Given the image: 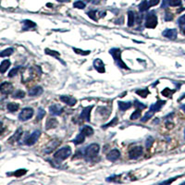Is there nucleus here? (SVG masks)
<instances>
[{
    "mask_svg": "<svg viewBox=\"0 0 185 185\" xmlns=\"http://www.w3.org/2000/svg\"><path fill=\"white\" fill-rule=\"evenodd\" d=\"M88 14V16L90 17L92 19H94V20H96L97 19V18H96V16H95V14H96V11H90V12H88L87 13Z\"/></svg>",
    "mask_w": 185,
    "mask_h": 185,
    "instance_id": "79ce46f5",
    "label": "nucleus"
},
{
    "mask_svg": "<svg viewBox=\"0 0 185 185\" xmlns=\"http://www.w3.org/2000/svg\"><path fill=\"white\" fill-rule=\"evenodd\" d=\"M136 94H139L140 96L143 97V98H145L147 95L149 94V91L147 90V89H140V90H137L136 91Z\"/></svg>",
    "mask_w": 185,
    "mask_h": 185,
    "instance_id": "c85d7f7f",
    "label": "nucleus"
},
{
    "mask_svg": "<svg viewBox=\"0 0 185 185\" xmlns=\"http://www.w3.org/2000/svg\"><path fill=\"white\" fill-rule=\"evenodd\" d=\"M173 19V16L170 14V13H167L166 16H165V20H167V22H168V20H171Z\"/></svg>",
    "mask_w": 185,
    "mask_h": 185,
    "instance_id": "de8ad7c7",
    "label": "nucleus"
},
{
    "mask_svg": "<svg viewBox=\"0 0 185 185\" xmlns=\"http://www.w3.org/2000/svg\"><path fill=\"white\" fill-rule=\"evenodd\" d=\"M81 133H83L85 137L86 136H92L94 134V130L90 126H84L83 129H81Z\"/></svg>",
    "mask_w": 185,
    "mask_h": 185,
    "instance_id": "412c9836",
    "label": "nucleus"
},
{
    "mask_svg": "<svg viewBox=\"0 0 185 185\" xmlns=\"http://www.w3.org/2000/svg\"><path fill=\"white\" fill-rule=\"evenodd\" d=\"M22 129H19V130H17L16 131V132L13 134L10 138L9 139V143H16V142H18L19 139H20V137H22Z\"/></svg>",
    "mask_w": 185,
    "mask_h": 185,
    "instance_id": "f3484780",
    "label": "nucleus"
},
{
    "mask_svg": "<svg viewBox=\"0 0 185 185\" xmlns=\"http://www.w3.org/2000/svg\"><path fill=\"white\" fill-rule=\"evenodd\" d=\"M177 178H178V177H175V178H173V179H170V180H168V181H163L162 183H165V184H167V183H171V182H173L175 180H177Z\"/></svg>",
    "mask_w": 185,
    "mask_h": 185,
    "instance_id": "09e8293b",
    "label": "nucleus"
},
{
    "mask_svg": "<svg viewBox=\"0 0 185 185\" xmlns=\"http://www.w3.org/2000/svg\"><path fill=\"white\" fill-rule=\"evenodd\" d=\"M159 3V0H149L148 1V4H149V6H156L157 4Z\"/></svg>",
    "mask_w": 185,
    "mask_h": 185,
    "instance_id": "a18cd8bd",
    "label": "nucleus"
},
{
    "mask_svg": "<svg viewBox=\"0 0 185 185\" xmlns=\"http://www.w3.org/2000/svg\"><path fill=\"white\" fill-rule=\"evenodd\" d=\"M150 8L149 6V4H148V1H146V0H145V1H143L140 5H139V10L141 12H143L147 10L148 9Z\"/></svg>",
    "mask_w": 185,
    "mask_h": 185,
    "instance_id": "cd10ccee",
    "label": "nucleus"
},
{
    "mask_svg": "<svg viewBox=\"0 0 185 185\" xmlns=\"http://www.w3.org/2000/svg\"><path fill=\"white\" fill-rule=\"evenodd\" d=\"M153 142H154V139L152 138V137H148L147 140H146V147H147V148H150V147H151Z\"/></svg>",
    "mask_w": 185,
    "mask_h": 185,
    "instance_id": "c03bdc74",
    "label": "nucleus"
},
{
    "mask_svg": "<svg viewBox=\"0 0 185 185\" xmlns=\"http://www.w3.org/2000/svg\"><path fill=\"white\" fill-rule=\"evenodd\" d=\"M6 107H8V110L9 112H15L19 109V106L17 103H9V104H8V106H6Z\"/></svg>",
    "mask_w": 185,
    "mask_h": 185,
    "instance_id": "b1692460",
    "label": "nucleus"
},
{
    "mask_svg": "<svg viewBox=\"0 0 185 185\" xmlns=\"http://www.w3.org/2000/svg\"><path fill=\"white\" fill-rule=\"evenodd\" d=\"M60 101L65 103V104H67L68 106L70 107H73L76 105L77 103V99L74 98L72 96H68V95H62V96H60Z\"/></svg>",
    "mask_w": 185,
    "mask_h": 185,
    "instance_id": "9d476101",
    "label": "nucleus"
},
{
    "mask_svg": "<svg viewBox=\"0 0 185 185\" xmlns=\"http://www.w3.org/2000/svg\"><path fill=\"white\" fill-rule=\"evenodd\" d=\"M168 5L171 6H178L181 5V0H168Z\"/></svg>",
    "mask_w": 185,
    "mask_h": 185,
    "instance_id": "f704fd0d",
    "label": "nucleus"
},
{
    "mask_svg": "<svg viewBox=\"0 0 185 185\" xmlns=\"http://www.w3.org/2000/svg\"><path fill=\"white\" fill-rule=\"evenodd\" d=\"M99 145L97 143H93V145H90L89 146L86 147L85 151H84V156L86 159H93L94 157H95L97 155V154L99 153Z\"/></svg>",
    "mask_w": 185,
    "mask_h": 185,
    "instance_id": "7ed1b4c3",
    "label": "nucleus"
},
{
    "mask_svg": "<svg viewBox=\"0 0 185 185\" xmlns=\"http://www.w3.org/2000/svg\"><path fill=\"white\" fill-rule=\"evenodd\" d=\"M40 134H41V132L38 131V130H36V131H34L28 138L26 139L25 141V143L27 145H33L34 143H35L38 139H39V137H40Z\"/></svg>",
    "mask_w": 185,
    "mask_h": 185,
    "instance_id": "0eeeda50",
    "label": "nucleus"
},
{
    "mask_svg": "<svg viewBox=\"0 0 185 185\" xmlns=\"http://www.w3.org/2000/svg\"><path fill=\"white\" fill-rule=\"evenodd\" d=\"M90 2L93 4H97V3H99V0H91Z\"/></svg>",
    "mask_w": 185,
    "mask_h": 185,
    "instance_id": "3c124183",
    "label": "nucleus"
},
{
    "mask_svg": "<svg viewBox=\"0 0 185 185\" xmlns=\"http://www.w3.org/2000/svg\"><path fill=\"white\" fill-rule=\"evenodd\" d=\"M134 19H135V15L132 11L128 12V26L132 27L134 24Z\"/></svg>",
    "mask_w": 185,
    "mask_h": 185,
    "instance_id": "5701e85b",
    "label": "nucleus"
},
{
    "mask_svg": "<svg viewBox=\"0 0 185 185\" xmlns=\"http://www.w3.org/2000/svg\"><path fill=\"white\" fill-rule=\"evenodd\" d=\"M13 85L9 83H6V81H5V83L1 84H0V93H1L2 94H9L13 92Z\"/></svg>",
    "mask_w": 185,
    "mask_h": 185,
    "instance_id": "6e6552de",
    "label": "nucleus"
},
{
    "mask_svg": "<svg viewBox=\"0 0 185 185\" xmlns=\"http://www.w3.org/2000/svg\"><path fill=\"white\" fill-rule=\"evenodd\" d=\"M175 91L174 90H170V89L168 88H166V89H164V90L162 91V95H164V96H167V97H169L171 94H172Z\"/></svg>",
    "mask_w": 185,
    "mask_h": 185,
    "instance_id": "2f4dec72",
    "label": "nucleus"
},
{
    "mask_svg": "<svg viewBox=\"0 0 185 185\" xmlns=\"http://www.w3.org/2000/svg\"><path fill=\"white\" fill-rule=\"evenodd\" d=\"M43 92H44V90H43L42 87L36 86V87L31 89V90L29 91V95H30V96H38V95L42 94Z\"/></svg>",
    "mask_w": 185,
    "mask_h": 185,
    "instance_id": "6ab92c4d",
    "label": "nucleus"
},
{
    "mask_svg": "<svg viewBox=\"0 0 185 185\" xmlns=\"http://www.w3.org/2000/svg\"><path fill=\"white\" fill-rule=\"evenodd\" d=\"M93 108V106H89L83 109V111H81V115H80V119H83V120H85V121H90L91 118H90V115H91V110Z\"/></svg>",
    "mask_w": 185,
    "mask_h": 185,
    "instance_id": "1a4fd4ad",
    "label": "nucleus"
},
{
    "mask_svg": "<svg viewBox=\"0 0 185 185\" xmlns=\"http://www.w3.org/2000/svg\"><path fill=\"white\" fill-rule=\"evenodd\" d=\"M94 67L95 70H96L100 73H104L106 71V70H105V65H104L103 61L100 58H96V59L94 61Z\"/></svg>",
    "mask_w": 185,
    "mask_h": 185,
    "instance_id": "f8f14e48",
    "label": "nucleus"
},
{
    "mask_svg": "<svg viewBox=\"0 0 185 185\" xmlns=\"http://www.w3.org/2000/svg\"><path fill=\"white\" fill-rule=\"evenodd\" d=\"M182 108H183V109H184V110H185V106H183V107H182Z\"/></svg>",
    "mask_w": 185,
    "mask_h": 185,
    "instance_id": "864d4df0",
    "label": "nucleus"
},
{
    "mask_svg": "<svg viewBox=\"0 0 185 185\" xmlns=\"http://www.w3.org/2000/svg\"><path fill=\"white\" fill-rule=\"evenodd\" d=\"M184 34H185V29H184Z\"/></svg>",
    "mask_w": 185,
    "mask_h": 185,
    "instance_id": "4d7b16f0",
    "label": "nucleus"
},
{
    "mask_svg": "<svg viewBox=\"0 0 185 185\" xmlns=\"http://www.w3.org/2000/svg\"><path fill=\"white\" fill-rule=\"evenodd\" d=\"M118 123V118H114L109 123H107V124H106V125H104L103 126V128H107V127H111V126H114V125H116Z\"/></svg>",
    "mask_w": 185,
    "mask_h": 185,
    "instance_id": "4c0bfd02",
    "label": "nucleus"
},
{
    "mask_svg": "<svg viewBox=\"0 0 185 185\" xmlns=\"http://www.w3.org/2000/svg\"><path fill=\"white\" fill-rule=\"evenodd\" d=\"M135 107H137V109H143V108H145V105H143L142 103H140L139 101H135Z\"/></svg>",
    "mask_w": 185,
    "mask_h": 185,
    "instance_id": "37998d69",
    "label": "nucleus"
},
{
    "mask_svg": "<svg viewBox=\"0 0 185 185\" xmlns=\"http://www.w3.org/2000/svg\"><path fill=\"white\" fill-rule=\"evenodd\" d=\"M178 22H179L180 25H183L185 24V15H182L179 19H178Z\"/></svg>",
    "mask_w": 185,
    "mask_h": 185,
    "instance_id": "49530a36",
    "label": "nucleus"
},
{
    "mask_svg": "<svg viewBox=\"0 0 185 185\" xmlns=\"http://www.w3.org/2000/svg\"><path fill=\"white\" fill-rule=\"evenodd\" d=\"M84 139H85V136L83 133H80L76 138L73 140V143L75 145H81V143H83L84 142Z\"/></svg>",
    "mask_w": 185,
    "mask_h": 185,
    "instance_id": "a878e982",
    "label": "nucleus"
},
{
    "mask_svg": "<svg viewBox=\"0 0 185 185\" xmlns=\"http://www.w3.org/2000/svg\"><path fill=\"white\" fill-rule=\"evenodd\" d=\"M74 8H76V9H83L85 8V3H84L83 1H77V2H75L74 3Z\"/></svg>",
    "mask_w": 185,
    "mask_h": 185,
    "instance_id": "72a5a7b5",
    "label": "nucleus"
},
{
    "mask_svg": "<svg viewBox=\"0 0 185 185\" xmlns=\"http://www.w3.org/2000/svg\"><path fill=\"white\" fill-rule=\"evenodd\" d=\"M23 29L24 30H27V29H30V28H32V27H35L36 24L34 23L33 22H32V20H29V19H25L23 20Z\"/></svg>",
    "mask_w": 185,
    "mask_h": 185,
    "instance_id": "393cba45",
    "label": "nucleus"
},
{
    "mask_svg": "<svg viewBox=\"0 0 185 185\" xmlns=\"http://www.w3.org/2000/svg\"><path fill=\"white\" fill-rule=\"evenodd\" d=\"M157 25V17L155 14V12H151L149 13L146 17V20H145V27L149 29H154L155 28Z\"/></svg>",
    "mask_w": 185,
    "mask_h": 185,
    "instance_id": "20e7f679",
    "label": "nucleus"
},
{
    "mask_svg": "<svg viewBox=\"0 0 185 185\" xmlns=\"http://www.w3.org/2000/svg\"><path fill=\"white\" fill-rule=\"evenodd\" d=\"M25 96V93L22 90H17L13 94V98H23Z\"/></svg>",
    "mask_w": 185,
    "mask_h": 185,
    "instance_id": "c756f323",
    "label": "nucleus"
},
{
    "mask_svg": "<svg viewBox=\"0 0 185 185\" xmlns=\"http://www.w3.org/2000/svg\"><path fill=\"white\" fill-rule=\"evenodd\" d=\"M59 145H60V141H58V140H53V141H51L48 143V145L46 146L45 152L46 154H49V153H51L53 151L54 149H56Z\"/></svg>",
    "mask_w": 185,
    "mask_h": 185,
    "instance_id": "ddd939ff",
    "label": "nucleus"
},
{
    "mask_svg": "<svg viewBox=\"0 0 185 185\" xmlns=\"http://www.w3.org/2000/svg\"><path fill=\"white\" fill-rule=\"evenodd\" d=\"M143 150L142 146H135L130 150L129 156L131 159H137L143 155Z\"/></svg>",
    "mask_w": 185,
    "mask_h": 185,
    "instance_id": "423d86ee",
    "label": "nucleus"
},
{
    "mask_svg": "<svg viewBox=\"0 0 185 185\" xmlns=\"http://www.w3.org/2000/svg\"><path fill=\"white\" fill-rule=\"evenodd\" d=\"M119 156H120V152L119 151V150L118 149H113L112 151H110V152L107 154V158L109 161L114 162L116 160H118L119 158Z\"/></svg>",
    "mask_w": 185,
    "mask_h": 185,
    "instance_id": "9b49d317",
    "label": "nucleus"
},
{
    "mask_svg": "<svg viewBox=\"0 0 185 185\" xmlns=\"http://www.w3.org/2000/svg\"><path fill=\"white\" fill-rule=\"evenodd\" d=\"M32 116H33V109L31 107H26V108H23L22 112L19 113V119L20 121H26L30 119Z\"/></svg>",
    "mask_w": 185,
    "mask_h": 185,
    "instance_id": "39448f33",
    "label": "nucleus"
},
{
    "mask_svg": "<svg viewBox=\"0 0 185 185\" xmlns=\"http://www.w3.org/2000/svg\"><path fill=\"white\" fill-rule=\"evenodd\" d=\"M58 120L56 119L49 118L45 122V129L46 130L54 129V128H56L58 126Z\"/></svg>",
    "mask_w": 185,
    "mask_h": 185,
    "instance_id": "a211bd4d",
    "label": "nucleus"
},
{
    "mask_svg": "<svg viewBox=\"0 0 185 185\" xmlns=\"http://www.w3.org/2000/svg\"><path fill=\"white\" fill-rule=\"evenodd\" d=\"M62 110L63 108L61 107V106L58 105V104H55V105H52L50 107H49V112L51 115H54V116H58L62 113Z\"/></svg>",
    "mask_w": 185,
    "mask_h": 185,
    "instance_id": "4468645a",
    "label": "nucleus"
},
{
    "mask_svg": "<svg viewBox=\"0 0 185 185\" xmlns=\"http://www.w3.org/2000/svg\"><path fill=\"white\" fill-rule=\"evenodd\" d=\"M132 107L131 102H119V107L121 111H125Z\"/></svg>",
    "mask_w": 185,
    "mask_h": 185,
    "instance_id": "4be33fe9",
    "label": "nucleus"
},
{
    "mask_svg": "<svg viewBox=\"0 0 185 185\" xmlns=\"http://www.w3.org/2000/svg\"><path fill=\"white\" fill-rule=\"evenodd\" d=\"M166 104V101H163V100H159L157 101L155 104H153L151 107H150V111L152 112H156V111H159L160 109L162 108V107Z\"/></svg>",
    "mask_w": 185,
    "mask_h": 185,
    "instance_id": "dca6fc26",
    "label": "nucleus"
},
{
    "mask_svg": "<svg viewBox=\"0 0 185 185\" xmlns=\"http://www.w3.org/2000/svg\"><path fill=\"white\" fill-rule=\"evenodd\" d=\"M87 1H88V2H90V1H91V0H87Z\"/></svg>",
    "mask_w": 185,
    "mask_h": 185,
    "instance_id": "6e6d98bb",
    "label": "nucleus"
},
{
    "mask_svg": "<svg viewBox=\"0 0 185 185\" xmlns=\"http://www.w3.org/2000/svg\"><path fill=\"white\" fill-rule=\"evenodd\" d=\"M184 138H185V130H184Z\"/></svg>",
    "mask_w": 185,
    "mask_h": 185,
    "instance_id": "5fc2aeb1",
    "label": "nucleus"
},
{
    "mask_svg": "<svg viewBox=\"0 0 185 185\" xmlns=\"http://www.w3.org/2000/svg\"><path fill=\"white\" fill-rule=\"evenodd\" d=\"M71 155V149L70 146H65L60 148L59 150L55 153L54 157L58 161H63L65 159H67L68 156Z\"/></svg>",
    "mask_w": 185,
    "mask_h": 185,
    "instance_id": "f03ea898",
    "label": "nucleus"
},
{
    "mask_svg": "<svg viewBox=\"0 0 185 185\" xmlns=\"http://www.w3.org/2000/svg\"><path fill=\"white\" fill-rule=\"evenodd\" d=\"M109 53H110V55L113 57L116 64H117L119 68H124V70H129V68L127 67V65L124 62H123L122 59H121V50L120 49H119V48H113V49H110Z\"/></svg>",
    "mask_w": 185,
    "mask_h": 185,
    "instance_id": "f257e3e1",
    "label": "nucleus"
},
{
    "mask_svg": "<svg viewBox=\"0 0 185 185\" xmlns=\"http://www.w3.org/2000/svg\"><path fill=\"white\" fill-rule=\"evenodd\" d=\"M73 51L76 53V54H79V55H81V56H87V55L90 54V51H84L81 49H79V48H73Z\"/></svg>",
    "mask_w": 185,
    "mask_h": 185,
    "instance_id": "473e14b6",
    "label": "nucleus"
},
{
    "mask_svg": "<svg viewBox=\"0 0 185 185\" xmlns=\"http://www.w3.org/2000/svg\"><path fill=\"white\" fill-rule=\"evenodd\" d=\"M26 172H27L26 169H19V170L16 171V172L13 173V175H14L15 177H20V176L26 174Z\"/></svg>",
    "mask_w": 185,
    "mask_h": 185,
    "instance_id": "ea45409f",
    "label": "nucleus"
},
{
    "mask_svg": "<svg viewBox=\"0 0 185 185\" xmlns=\"http://www.w3.org/2000/svg\"><path fill=\"white\" fill-rule=\"evenodd\" d=\"M58 2H68L70 0H58Z\"/></svg>",
    "mask_w": 185,
    "mask_h": 185,
    "instance_id": "603ef678",
    "label": "nucleus"
},
{
    "mask_svg": "<svg viewBox=\"0 0 185 185\" xmlns=\"http://www.w3.org/2000/svg\"><path fill=\"white\" fill-rule=\"evenodd\" d=\"M163 36L168 39H176L177 38V31L175 29H168L162 32Z\"/></svg>",
    "mask_w": 185,
    "mask_h": 185,
    "instance_id": "2eb2a0df",
    "label": "nucleus"
},
{
    "mask_svg": "<svg viewBox=\"0 0 185 185\" xmlns=\"http://www.w3.org/2000/svg\"><path fill=\"white\" fill-rule=\"evenodd\" d=\"M153 115H154V112H152V111L147 112V113H146L145 116H143V117L142 121H143V122H146L149 119H151V118L153 117Z\"/></svg>",
    "mask_w": 185,
    "mask_h": 185,
    "instance_id": "c9c22d12",
    "label": "nucleus"
},
{
    "mask_svg": "<svg viewBox=\"0 0 185 185\" xmlns=\"http://www.w3.org/2000/svg\"><path fill=\"white\" fill-rule=\"evenodd\" d=\"M45 51V54H47V55H50V56H54V57H58L59 55H60L58 52H57V51H53V50H50V49H48V48H46Z\"/></svg>",
    "mask_w": 185,
    "mask_h": 185,
    "instance_id": "58836bf2",
    "label": "nucleus"
},
{
    "mask_svg": "<svg viewBox=\"0 0 185 185\" xmlns=\"http://www.w3.org/2000/svg\"><path fill=\"white\" fill-rule=\"evenodd\" d=\"M45 111L44 110V109L42 107H40L38 109V115H37V119L40 120V119H42L44 117H45Z\"/></svg>",
    "mask_w": 185,
    "mask_h": 185,
    "instance_id": "e433bc0d",
    "label": "nucleus"
},
{
    "mask_svg": "<svg viewBox=\"0 0 185 185\" xmlns=\"http://www.w3.org/2000/svg\"><path fill=\"white\" fill-rule=\"evenodd\" d=\"M4 130H5V128H4V125H3V123H2V122H0V135H1V134L3 133V132H4Z\"/></svg>",
    "mask_w": 185,
    "mask_h": 185,
    "instance_id": "8fccbe9b",
    "label": "nucleus"
},
{
    "mask_svg": "<svg viewBox=\"0 0 185 185\" xmlns=\"http://www.w3.org/2000/svg\"><path fill=\"white\" fill-rule=\"evenodd\" d=\"M10 67V61L9 60H4L2 63L0 64V73H5L8 68Z\"/></svg>",
    "mask_w": 185,
    "mask_h": 185,
    "instance_id": "aec40b11",
    "label": "nucleus"
},
{
    "mask_svg": "<svg viewBox=\"0 0 185 185\" xmlns=\"http://www.w3.org/2000/svg\"><path fill=\"white\" fill-rule=\"evenodd\" d=\"M13 52H14V50H13V48H6V49L3 50L2 52H0V57H1V58L9 57L10 55H12V54H13Z\"/></svg>",
    "mask_w": 185,
    "mask_h": 185,
    "instance_id": "bb28decb",
    "label": "nucleus"
},
{
    "mask_svg": "<svg viewBox=\"0 0 185 185\" xmlns=\"http://www.w3.org/2000/svg\"><path fill=\"white\" fill-rule=\"evenodd\" d=\"M18 71H19V68H13V70H11V71H9V77L12 78V77L16 76L17 73H18Z\"/></svg>",
    "mask_w": 185,
    "mask_h": 185,
    "instance_id": "a19ab883",
    "label": "nucleus"
},
{
    "mask_svg": "<svg viewBox=\"0 0 185 185\" xmlns=\"http://www.w3.org/2000/svg\"><path fill=\"white\" fill-rule=\"evenodd\" d=\"M141 109H137L136 111H134L132 115H131V119L132 120H134V119H139L141 117Z\"/></svg>",
    "mask_w": 185,
    "mask_h": 185,
    "instance_id": "7c9ffc66",
    "label": "nucleus"
}]
</instances>
